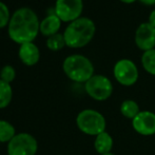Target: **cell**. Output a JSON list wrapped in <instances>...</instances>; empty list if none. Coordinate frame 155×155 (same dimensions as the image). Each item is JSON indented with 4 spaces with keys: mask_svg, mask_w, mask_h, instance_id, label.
<instances>
[{
    "mask_svg": "<svg viewBox=\"0 0 155 155\" xmlns=\"http://www.w3.org/2000/svg\"><path fill=\"white\" fill-rule=\"evenodd\" d=\"M141 64L146 72L155 76V49L143 52L141 56Z\"/></svg>",
    "mask_w": 155,
    "mask_h": 155,
    "instance_id": "cell-16",
    "label": "cell"
},
{
    "mask_svg": "<svg viewBox=\"0 0 155 155\" xmlns=\"http://www.w3.org/2000/svg\"><path fill=\"white\" fill-rule=\"evenodd\" d=\"M135 43L143 52L153 50L155 47V28L149 22L141 23L135 32Z\"/></svg>",
    "mask_w": 155,
    "mask_h": 155,
    "instance_id": "cell-10",
    "label": "cell"
},
{
    "mask_svg": "<svg viewBox=\"0 0 155 155\" xmlns=\"http://www.w3.org/2000/svg\"><path fill=\"white\" fill-rule=\"evenodd\" d=\"M86 92L91 98L98 101H104L111 97L113 84L108 77L104 75H93L84 84Z\"/></svg>",
    "mask_w": 155,
    "mask_h": 155,
    "instance_id": "cell-5",
    "label": "cell"
},
{
    "mask_svg": "<svg viewBox=\"0 0 155 155\" xmlns=\"http://www.w3.org/2000/svg\"><path fill=\"white\" fill-rule=\"evenodd\" d=\"M95 31V23L91 19L80 17L72 21L63 33L65 45L73 49L84 47L93 39Z\"/></svg>",
    "mask_w": 155,
    "mask_h": 155,
    "instance_id": "cell-2",
    "label": "cell"
},
{
    "mask_svg": "<svg viewBox=\"0 0 155 155\" xmlns=\"http://www.w3.org/2000/svg\"><path fill=\"white\" fill-rule=\"evenodd\" d=\"M65 45V40L63 34H57L53 35V36L48 37L47 40V47L49 48L51 51H59Z\"/></svg>",
    "mask_w": 155,
    "mask_h": 155,
    "instance_id": "cell-18",
    "label": "cell"
},
{
    "mask_svg": "<svg viewBox=\"0 0 155 155\" xmlns=\"http://www.w3.org/2000/svg\"><path fill=\"white\" fill-rule=\"evenodd\" d=\"M121 2H124V3H133L134 1H136V0H120Z\"/></svg>",
    "mask_w": 155,
    "mask_h": 155,
    "instance_id": "cell-23",
    "label": "cell"
},
{
    "mask_svg": "<svg viewBox=\"0 0 155 155\" xmlns=\"http://www.w3.org/2000/svg\"><path fill=\"white\" fill-rule=\"evenodd\" d=\"M16 77V71L12 65H5L2 68L1 72H0V79L3 81L11 84Z\"/></svg>",
    "mask_w": 155,
    "mask_h": 155,
    "instance_id": "cell-19",
    "label": "cell"
},
{
    "mask_svg": "<svg viewBox=\"0 0 155 155\" xmlns=\"http://www.w3.org/2000/svg\"><path fill=\"white\" fill-rule=\"evenodd\" d=\"M114 77L118 84L124 87H131L138 79V69L136 64L129 59H120L114 65Z\"/></svg>",
    "mask_w": 155,
    "mask_h": 155,
    "instance_id": "cell-7",
    "label": "cell"
},
{
    "mask_svg": "<svg viewBox=\"0 0 155 155\" xmlns=\"http://www.w3.org/2000/svg\"><path fill=\"white\" fill-rule=\"evenodd\" d=\"M149 23L152 25V27L155 28V10H153L150 14V17H149Z\"/></svg>",
    "mask_w": 155,
    "mask_h": 155,
    "instance_id": "cell-21",
    "label": "cell"
},
{
    "mask_svg": "<svg viewBox=\"0 0 155 155\" xmlns=\"http://www.w3.org/2000/svg\"><path fill=\"white\" fill-rule=\"evenodd\" d=\"M82 8V0H56L55 14L61 21L72 22L80 18Z\"/></svg>",
    "mask_w": 155,
    "mask_h": 155,
    "instance_id": "cell-8",
    "label": "cell"
},
{
    "mask_svg": "<svg viewBox=\"0 0 155 155\" xmlns=\"http://www.w3.org/2000/svg\"><path fill=\"white\" fill-rule=\"evenodd\" d=\"M15 128L5 120H0V143H10L15 136Z\"/></svg>",
    "mask_w": 155,
    "mask_h": 155,
    "instance_id": "cell-17",
    "label": "cell"
},
{
    "mask_svg": "<svg viewBox=\"0 0 155 155\" xmlns=\"http://www.w3.org/2000/svg\"><path fill=\"white\" fill-rule=\"evenodd\" d=\"M76 124L82 133L87 135L97 136L98 134L106 131V118L96 110L87 109L84 110L76 117Z\"/></svg>",
    "mask_w": 155,
    "mask_h": 155,
    "instance_id": "cell-4",
    "label": "cell"
},
{
    "mask_svg": "<svg viewBox=\"0 0 155 155\" xmlns=\"http://www.w3.org/2000/svg\"><path fill=\"white\" fill-rule=\"evenodd\" d=\"M113 138L108 132H102L100 134H98L95 137V140H94V148H95L96 152L98 154H106L110 153L112 151L113 148Z\"/></svg>",
    "mask_w": 155,
    "mask_h": 155,
    "instance_id": "cell-13",
    "label": "cell"
},
{
    "mask_svg": "<svg viewBox=\"0 0 155 155\" xmlns=\"http://www.w3.org/2000/svg\"><path fill=\"white\" fill-rule=\"evenodd\" d=\"M10 11H8V6L0 1V29L4 28L6 25L10 23Z\"/></svg>",
    "mask_w": 155,
    "mask_h": 155,
    "instance_id": "cell-20",
    "label": "cell"
},
{
    "mask_svg": "<svg viewBox=\"0 0 155 155\" xmlns=\"http://www.w3.org/2000/svg\"><path fill=\"white\" fill-rule=\"evenodd\" d=\"M139 112H140L139 106L135 100L127 99V100H124L123 104H120L121 115L128 119H134Z\"/></svg>",
    "mask_w": 155,
    "mask_h": 155,
    "instance_id": "cell-14",
    "label": "cell"
},
{
    "mask_svg": "<svg viewBox=\"0 0 155 155\" xmlns=\"http://www.w3.org/2000/svg\"><path fill=\"white\" fill-rule=\"evenodd\" d=\"M40 31V23L36 13L29 8L17 10L8 23V36L14 42L23 45L33 42Z\"/></svg>",
    "mask_w": 155,
    "mask_h": 155,
    "instance_id": "cell-1",
    "label": "cell"
},
{
    "mask_svg": "<svg viewBox=\"0 0 155 155\" xmlns=\"http://www.w3.org/2000/svg\"><path fill=\"white\" fill-rule=\"evenodd\" d=\"M132 127L135 132L143 136L155 134V114L151 111H140L134 119Z\"/></svg>",
    "mask_w": 155,
    "mask_h": 155,
    "instance_id": "cell-9",
    "label": "cell"
},
{
    "mask_svg": "<svg viewBox=\"0 0 155 155\" xmlns=\"http://www.w3.org/2000/svg\"><path fill=\"white\" fill-rule=\"evenodd\" d=\"M141 3L146 4V5H153L155 4V0H139Z\"/></svg>",
    "mask_w": 155,
    "mask_h": 155,
    "instance_id": "cell-22",
    "label": "cell"
},
{
    "mask_svg": "<svg viewBox=\"0 0 155 155\" xmlns=\"http://www.w3.org/2000/svg\"><path fill=\"white\" fill-rule=\"evenodd\" d=\"M62 69L64 74L71 80L76 82H84L94 75V67L92 62L82 55H71L63 61Z\"/></svg>",
    "mask_w": 155,
    "mask_h": 155,
    "instance_id": "cell-3",
    "label": "cell"
},
{
    "mask_svg": "<svg viewBox=\"0 0 155 155\" xmlns=\"http://www.w3.org/2000/svg\"><path fill=\"white\" fill-rule=\"evenodd\" d=\"M19 58L25 64L27 65H35L39 61L40 58V52L36 45L33 42H27L20 45L19 49Z\"/></svg>",
    "mask_w": 155,
    "mask_h": 155,
    "instance_id": "cell-11",
    "label": "cell"
},
{
    "mask_svg": "<svg viewBox=\"0 0 155 155\" xmlns=\"http://www.w3.org/2000/svg\"><path fill=\"white\" fill-rule=\"evenodd\" d=\"M37 140L28 133L16 134L8 143V155H35L37 152Z\"/></svg>",
    "mask_w": 155,
    "mask_h": 155,
    "instance_id": "cell-6",
    "label": "cell"
},
{
    "mask_svg": "<svg viewBox=\"0 0 155 155\" xmlns=\"http://www.w3.org/2000/svg\"><path fill=\"white\" fill-rule=\"evenodd\" d=\"M101 155H115V154H113L112 152H110V153H106V154H101Z\"/></svg>",
    "mask_w": 155,
    "mask_h": 155,
    "instance_id": "cell-24",
    "label": "cell"
},
{
    "mask_svg": "<svg viewBox=\"0 0 155 155\" xmlns=\"http://www.w3.org/2000/svg\"><path fill=\"white\" fill-rule=\"evenodd\" d=\"M61 25V20L56 14L49 15L40 22V32L45 36H53L57 34Z\"/></svg>",
    "mask_w": 155,
    "mask_h": 155,
    "instance_id": "cell-12",
    "label": "cell"
},
{
    "mask_svg": "<svg viewBox=\"0 0 155 155\" xmlns=\"http://www.w3.org/2000/svg\"><path fill=\"white\" fill-rule=\"evenodd\" d=\"M13 91L10 84L0 79V109L6 108L12 100Z\"/></svg>",
    "mask_w": 155,
    "mask_h": 155,
    "instance_id": "cell-15",
    "label": "cell"
}]
</instances>
